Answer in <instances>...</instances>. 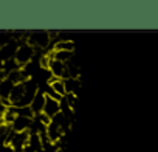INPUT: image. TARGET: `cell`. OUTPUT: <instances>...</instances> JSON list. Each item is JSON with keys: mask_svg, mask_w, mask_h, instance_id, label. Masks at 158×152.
<instances>
[{"mask_svg": "<svg viewBox=\"0 0 158 152\" xmlns=\"http://www.w3.org/2000/svg\"><path fill=\"white\" fill-rule=\"evenodd\" d=\"M13 89H14V84L8 78L3 79L2 82H0V98H2V99H10Z\"/></svg>", "mask_w": 158, "mask_h": 152, "instance_id": "cell-10", "label": "cell"}, {"mask_svg": "<svg viewBox=\"0 0 158 152\" xmlns=\"http://www.w3.org/2000/svg\"><path fill=\"white\" fill-rule=\"evenodd\" d=\"M33 123H34V120H31V118L17 116L16 121H14V124H13V130H14V132H27V130H31Z\"/></svg>", "mask_w": 158, "mask_h": 152, "instance_id": "cell-5", "label": "cell"}, {"mask_svg": "<svg viewBox=\"0 0 158 152\" xmlns=\"http://www.w3.org/2000/svg\"><path fill=\"white\" fill-rule=\"evenodd\" d=\"M33 56H34V47H31L28 42H20L19 44V48H17V51H16V61L22 65V68L25 67V65H28L30 62H31V59H33Z\"/></svg>", "mask_w": 158, "mask_h": 152, "instance_id": "cell-2", "label": "cell"}, {"mask_svg": "<svg viewBox=\"0 0 158 152\" xmlns=\"http://www.w3.org/2000/svg\"><path fill=\"white\" fill-rule=\"evenodd\" d=\"M19 68H22V65H20L16 59H10V61L3 62V71H5L6 74H10V73H13V71H16V70H19Z\"/></svg>", "mask_w": 158, "mask_h": 152, "instance_id": "cell-12", "label": "cell"}, {"mask_svg": "<svg viewBox=\"0 0 158 152\" xmlns=\"http://www.w3.org/2000/svg\"><path fill=\"white\" fill-rule=\"evenodd\" d=\"M27 42L34 47V48H47L50 44H51V39H50V34L48 31H33L28 34L27 37Z\"/></svg>", "mask_w": 158, "mask_h": 152, "instance_id": "cell-1", "label": "cell"}, {"mask_svg": "<svg viewBox=\"0 0 158 152\" xmlns=\"http://www.w3.org/2000/svg\"><path fill=\"white\" fill-rule=\"evenodd\" d=\"M64 82H65L67 93L77 95L79 89H81V81H79V78H68V79H64Z\"/></svg>", "mask_w": 158, "mask_h": 152, "instance_id": "cell-9", "label": "cell"}, {"mask_svg": "<svg viewBox=\"0 0 158 152\" xmlns=\"http://www.w3.org/2000/svg\"><path fill=\"white\" fill-rule=\"evenodd\" d=\"M5 110H6V106L3 104V99L0 98V113H5Z\"/></svg>", "mask_w": 158, "mask_h": 152, "instance_id": "cell-14", "label": "cell"}, {"mask_svg": "<svg viewBox=\"0 0 158 152\" xmlns=\"http://www.w3.org/2000/svg\"><path fill=\"white\" fill-rule=\"evenodd\" d=\"M48 70H50V73H51L53 76L64 79V76H65V64H62V62H59V61H51Z\"/></svg>", "mask_w": 158, "mask_h": 152, "instance_id": "cell-7", "label": "cell"}, {"mask_svg": "<svg viewBox=\"0 0 158 152\" xmlns=\"http://www.w3.org/2000/svg\"><path fill=\"white\" fill-rule=\"evenodd\" d=\"M45 103H47V95L44 93V92H37V95H36V98H34V101L31 103V110L34 112V115H39V113H42L44 112V107H45Z\"/></svg>", "mask_w": 158, "mask_h": 152, "instance_id": "cell-6", "label": "cell"}, {"mask_svg": "<svg viewBox=\"0 0 158 152\" xmlns=\"http://www.w3.org/2000/svg\"><path fill=\"white\" fill-rule=\"evenodd\" d=\"M62 112V106H60V101L54 99V98H50L47 96V103H45V107H44V113L47 116H50L51 120Z\"/></svg>", "mask_w": 158, "mask_h": 152, "instance_id": "cell-4", "label": "cell"}, {"mask_svg": "<svg viewBox=\"0 0 158 152\" xmlns=\"http://www.w3.org/2000/svg\"><path fill=\"white\" fill-rule=\"evenodd\" d=\"M54 61H59L62 64H68L73 61V53L70 51H54Z\"/></svg>", "mask_w": 158, "mask_h": 152, "instance_id": "cell-11", "label": "cell"}, {"mask_svg": "<svg viewBox=\"0 0 158 152\" xmlns=\"http://www.w3.org/2000/svg\"><path fill=\"white\" fill-rule=\"evenodd\" d=\"M53 50H54V51H70V53H73V50H74V42H73L71 39H60L59 42H56V44L53 45Z\"/></svg>", "mask_w": 158, "mask_h": 152, "instance_id": "cell-8", "label": "cell"}, {"mask_svg": "<svg viewBox=\"0 0 158 152\" xmlns=\"http://www.w3.org/2000/svg\"><path fill=\"white\" fill-rule=\"evenodd\" d=\"M2 71H3V62L0 61V73H2Z\"/></svg>", "mask_w": 158, "mask_h": 152, "instance_id": "cell-15", "label": "cell"}, {"mask_svg": "<svg viewBox=\"0 0 158 152\" xmlns=\"http://www.w3.org/2000/svg\"><path fill=\"white\" fill-rule=\"evenodd\" d=\"M17 48H19V44H17L14 39H13V40H8L5 45L0 47V61L6 62V61H10V59H14Z\"/></svg>", "mask_w": 158, "mask_h": 152, "instance_id": "cell-3", "label": "cell"}, {"mask_svg": "<svg viewBox=\"0 0 158 152\" xmlns=\"http://www.w3.org/2000/svg\"><path fill=\"white\" fill-rule=\"evenodd\" d=\"M64 101H65V104H67V107H68V109L74 110V109H76V104H77V95L67 93V95L64 96Z\"/></svg>", "mask_w": 158, "mask_h": 152, "instance_id": "cell-13", "label": "cell"}]
</instances>
